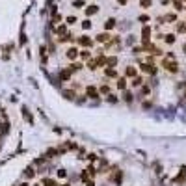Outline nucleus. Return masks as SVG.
Segmentation results:
<instances>
[{
    "label": "nucleus",
    "mask_w": 186,
    "mask_h": 186,
    "mask_svg": "<svg viewBox=\"0 0 186 186\" xmlns=\"http://www.w3.org/2000/svg\"><path fill=\"white\" fill-rule=\"evenodd\" d=\"M32 186H41V182H34V184H32Z\"/></svg>",
    "instance_id": "nucleus-56"
},
{
    "label": "nucleus",
    "mask_w": 186,
    "mask_h": 186,
    "mask_svg": "<svg viewBox=\"0 0 186 186\" xmlns=\"http://www.w3.org/2000/svg\"><path fill=\"white\" fill-rule=\"evenodd\" d=\"M115 26H117V20H115L114 17H110L104 20V32H110V30H114Z\"/></svg>",
    "instance_id": "nucleus-18"
},
{
    "label": "nucleus",
    "mask_w": 186,
    "mask_h": 186,
    "mask_svg": "<svg viewBox=\"0 0 186 186\" xmlns=\"http://www.w3.org/2000/svg\"><path fill=\"white\" fill-rule=\"evenodd\" d=\"M91 58H93L91 49H80V52H78V60L80 61H88V60H91Z\"/></svg>",
    "instance_id": "nucleus-13"
},
{
    "label": "nucleus",
    "mask_w": 186,
    "mask_h": 186,
    "mask_svg": "<svg viewBox=\"0 0 186 186\" xmlns=\"http://www.w3.org/2000/svg\"><path fill=\"white\" fill-rule=\"evenodd\" d=\"M127 86H128V78L125 77V74H123V77H117V78H115V89H119V91H125Z\"/></svg>",
    "instance_id": "nucleus-9"
},
{
    "label": "nucleus",
    "mask_w": 186,
    "mask_h": 186,
    "mask_svg": "<svg viewBox=\"0 0 186 186\" xmlns=\"http://www.w3.org/2000/svg\"><path fill=\"white\" fill-rule=\"evenodd\" d=\"M49 50H47V47L45 45H41L39 47V56H41V61H43V63H47V56H49Z\"/></svg>",
    "instance_id": "nucleus-24"
},
{
    "label": "nucleus",
    "mask_w": 186,
    "mask_h": 186,
    "mask_svg": "<svg viewBox=\"0 0 186 186\" xmlns=\"http://www.w3.org/2000/svg\"><path fill=\"white\" fill-rule=\"evenodd\" d=\"M77 43L82 47V49H91V47L95 45V39L91 36H88V34H84V36H78L77 37Z\"/></svg>",
    "instance_id": "nucleus-2"
},
{
    "label": "nucleus",
    "mask_w": 186,
    "mask_h": 186,
    "mask_svg": "<svg viewBox=\"0 0 186 186\" xmlns=\"http://www.w3.org/2000/svg\"><path fill=\"white\" fill-rule=\"evenodd\" d=\"M106 49H119L121 47V36H112V39L104 45Z\"/></svg>",
    "instance_id": "nucleus-11"
},
{
    "label": "nucleus",
    "mask_w": 186,
    "mask_h": 186,
    "mask_svg": "<svg viewBox=\"0 0 186 186\" xmlns=\"http://www.w3.org/2000/svg\"><path fill=\"white\" fill-rule=\"evenodd\" d=\"M182 52L186 54V41H184V43H182Z\"/></svg>",
    "instance_id": "nucleus-54"
},
{
    "label": "nucleus",
    "mask_w": 186,
    "mask_h": 186,
    "mask_svg": "<svg viewBox=\"0 0 186 186\" xmlns=\"http://www.w3.org/2000/svg\"><path fill=\"white\" fill-rule=\"evenodd\" d=\"M15 186H17V184H15Z\"/></svg>",
    "instance_id": "nucleus-60"
},
{
    "label": "nucleus",
    "mask_w": 186,
    "mask_h": 186,
    "mask_svg": "<svg viewBox=\"0 0 186 186\" xmlns=\"http://www.w3.org/2000/svg\"><path fill=\"white\" fill-rule=\"evenodd\" d=\"M54 34H56L58 37H63L65 34H67V24L61 23V24H58V26H54Z\"/></svg>",
    "instance_id": "nucleus-17"
},
{
    "label": "nucleus",
    "mask_w": 186,
    "mask_h": 186,
    "mask_svg": "<svg viewBox=\"0 0 186 186\" xmlns=\"http://www.w3.org/2000/svg\"><path fill=\"white\" fill-rule=\"evenodd\" d=\"M151 26L149 24H143V28H142V45H147L151 43Z\"/></svg>",
    "instance_id": "nucleus-6"
},
{
    "label": "nucleus",
    "mask_w": 186,
    "mask_h": 186,
    "mask_svg": "<svg viewBox=\"0 0 186 186\" xmlns=\"http://www.w3.org/2000/svg\"><path fill=\"white\" fill-rule=\"evenodd\" d=\"M71 77H73V73L69 71V67H65V69H61V71L58 73V78L61 80V82H67V80H71Z\"/></svg>",
    "instance_id": "nucleus-16"
},
{
    "label": "nucleus",
    "mask_w": 186,
    "mask_h": 186,
    "mask_svg": "<svg viewBox=\"0 0 186 186\" xmlns=\"http://www.w3.org/2000/svg\"><path fill=\"white\" fill-rule=\"evenodd\" d=\"M184 179H186V168H182V169H181V173L177 175L175 182H177V184H181V182H184Z\"/></svg>",
    "instance_id": "nucleus-34"
},
{
    "label": "nucleus",
    "mask_w": 186,
    "mask_h": 186,
    "mask_svg": "<svg viewBox=\"0 0 186 186\" xmlns=\"http://www.w3.org/2000/svg\"><path fill=\"white\" fill-rule=\"evenodd\" d=\"M117 65V56H106V67H115Z\"/></svg>",
    "instance_id": "nucleus-31"
},
{
    "label": "nucleus",
    "mask_w": 186,
    "mask_h": 186,
    "mask_svg": "<svg viewBox=\"0 0 186 186\" xmlns=\"http://www.w3.org/2000/svg\"><path fill=\"white\" fill-rule=\"evenodd\" d=\"M182 2H186V0H182Z\"/></svg>",
    "instance_id": "nucleus-58"
},
{
    "label": "nucleus",
    "mask_w": 186,
    "mask_h": 186,
    "mask_svg": "<svg viewBox=\"0 0 186 186\" xmlns=\"http://www.w3.org/2000/svg\"><path fill=\"white\" fill-rule=\"evenodd\" d=\"M0 132H2V134L8 132V123H2V125H0Z\"/></svg>",
    "instance_id": "nucleus-49"
},
{
    "label": "nucleus",
    "mask_w": 186,
    "mask_h": 186,
    "mask_svg": "<svg viewBox=\"0 0 186 186\" xmlns=\"http://www.w3.org/2000/svg\"><path fill=\"white\" fill-rule=\"evenodd\" d=\"M61 95H63V97L65 99H74V97H77V91H74V89H63V91H61Z\"/></svg>",
    "instance_id": "nucleus-28"
},
{
    "label": "nucleus",
    "mask_w": 186,
    "mask_h": 186,
    "mask_svg": "<svg viewBox=\"0 0 186 186\" xmlns=\"http://www.w3.org/2000/svg\"><path fill=\"white\" fill-rule=\"evenodd\" d=\"M36 175H37V171H36V168H34V166H26L24 171H23L24 181H32V179H36Z\"/></svg>",
    "instance_id": "nucleus-10"
},
{
    "label": "nucleus",
    "mask_w": 186,
    "mask_h": 186,
    "mask_svg": "<svg viewBox=\"0 0 186 186\" xmlns=\"http://www.w3.org/2000/svg\"><path fill=\"white\" fill-rule=\"evenodd\" d=\"M138 20H140V23H142V24H147V23H149V20H151V17L147 15V13H143V15H140V17H138Z\"/></svg>",
    "instance_id": "nucleus-40"
},
{
    "label": "nucleus",
    "mask_w": 186,
    "mask_h": 186,
    "mask_svg": "<svg viewBox=\"0 0 186 186\" xmlns=\"http://www.w3.org/2000/svg\"><path fill=\"white\" fill-rule=\"evenodd\" d=\"M41 186H60L56 179H52V177H43L41 179Z\"/></svg>",
    "instance_id": "nucleus-21"
},
{
    "label": "nucleus",
    "mask_w": 186,
    "mask_h": 186,
    "mask_svg": "<svg viewBox=\"0 0 186 186\" xmlns=\"http://www.w3.org/2000/svg\"><path fill=\"white\" fill-rule=\"evenodd\" d=\"M80 179H82V181H88V179H91V175H89V171H88V168L86 169H82V173H80Z\"/></svg>",
    "instance_id": "nucleus-41"
},
{
    "label": "nucleus",
    "mask_w": 186,
    "mask_h": 186,
    "mask_svg": "<svg viewBox=\"0 0 186 186\" xmlns=\"http://www.w3.org/2000/svg\"><path fill=\"white\" fill-rule=\"evenodd\" d=\"M151 6H153V0H140V8L147 9V8H151Z\"/></svg>",
    "instance_id": "nucleus-39"
},
{
    "label": "nucleus",
    "mask_w": 186,
    "mask_h": 186,
    "mask_svg": "<svg viewBox=\"0 0 186 186\" xmlns=\"http://www.w3.org/2000/svg\"><path fill=\"white\" fill-rule=\"evenodd\" d=\"M175 32H177V34H186V23H184V20H177Z\"/></svg>",
    "instance_id": "nucleus-25"
},
{
    "label": "nucleus",
    "mask_w": 186,
    "mask_h": 186,
    "mask_svg": "<svg viewBox=\"0 0 186 186\" xmlns=\"http://www.w3.org/2000/svg\"><path fill=\"white\" fill-rule=\"evenodd\" d=\"M84 186H97V184H95V181H93V179H88V181L84 182Z\"/></svg>",
    "instance_id": "nucleus-50"
},
{
    "label": "nucleus",
    "mask_w": 186,
    "mask_h": 186,
    "mask_svg": "<svg viewBox=\"0 0 186 186\" xmlns=\"http://www.w3.org/2000/svg\"><path fill=\"white\" fill-rule=\"evenodd\" d=\"M171 4H173L175 11H182L184 9V2H182V0H171Z\"/></svg>",
    "instance_id": "nucleus-30"
},
{
    "label": "nucleus",
    "mask_w": 186,
    "mask_h": 186,
    "mask_svg": "<svg viewBox=\"0 0 186 186\" xmlns=\"http://www.w3.org/2000/svg\"><path fill=\"white\" fill-rule=\"evenodd\" d=\"M56 179H67V169L60 168V169L56 171Z\"/></svg>",
    "instance_id": "nucleus-37"
},
{
    "label": "nucleus",
    "mask_w": 186,
    "mask_h": 186,
    "mask_svg": "<svg viewBox=\"0 0 186 186\" xmlns=\"http://www.w3.org/2000/svg\"><path fill=\"white\" fill-rule=\"evenodd\" d=\"M169 2H171V0H160V4H162V6H168Z\"/></svg>",
    "instance_id": "nucleus-53"
},
{
    "label": "nucleus",
    "mask_w": 186,
    "mask_h": 186,
    "mask_svg": "<svg viewBox=\"0 0 186 186\" xmlns=\"http://www.w3.org/2000/svg\"><path fill=\"white\" fill-rule=\"evenodd\" d=\"M78 49H77V47H69V49L65 50V58L69 60V61H77L78 60Z\"/></svg>",
    "instance_id": "nucleus-8"
},
{
    "label": "nucleus",
    "mask_w": 186,
    "mask_h": 186,
    "mask_svg": "<svg viewBox=\"0 0 186 186\" xmlns=\"http://www.w3.org/2000/svg\"><path fill=\"white\" fill-rule=\"evenodd\" d=\"M164 43L166 45H175L177 43V34H164Z\"/></svg>",
    "instance_id": "nucleus-19"
},
{
    "label": "nucleus",
    "mask_w": 186,
    "mask_h": 186,
    "mask_svg": "<svg viewBox=\"0 0 186 186\" xmlns=\"http://www.w3.org/2000/svg\"><path fill=\"white\" fill-rule=\"evenodd\" d=\"M106 101L110 102V104H117V102H119V97L112 91V93H108V95H106Z\"/></svg>",
    "instance_id": "nucleus-29"
},
{
    "label": "nucleus",
    "mask_w": 186,
    "mask_h": 186,
    "mask_svg": "<svg viewBox=\"0 0 186 186\" xmlns=\"http://www.w3.org/2000/svg\"><path fill=\"white\" fill-rule=\"evenodd\" d=\"M184 11H186V4H184Z\"/></svg>",
    "instance_id": "nucleus-57"
},
{
    "label": "nucleus",
    "mask_w": 186,
    "mask_h": 186,
    "mask_svg": "<svg viewBox=\"0 0 186 186\" xmlns=\"http://www.w3.org/2000/svg\"><path fill=\"white\" fill-rule=\"evenodd\" d=\"M138 74H140L138 67H134V65H127V67H125V77H127V78L132 80V78H136V77H138Z\"/></svg>",
    "instance_id": "nucleus-12"
},
{
    "label": "nucleus",
    "mask_w": 186,
    "mask_h": 186,
    "mask_svg": "<svg viewBox=\"0 0 186 186\" xmlns=\"http://www.w3.org/2000/svg\"><path fill=\"white\" fill-rule=\"evenodd\" d=\"M60 186H73V184H69V182H63V184H60Z\"/></svg>",
    "instance_id": "nucleus-55"
},
{
    "label": "nucleus",
    "mask_w": 186,
    "mask_h": 186,
    "mask_svg": "<svg viewBox=\"0 0 186 186\" xmlns=\"http://www.w3.org/2000/svg\"><path fill=\"white\" fill-rule=\"evenodd\" d=\"M82 69H84V61H71V63H69V71H71L73 74L80 73Z\"/></svg>",
    "instance_id": "nucleus-15"
},
{
    "label": "nucleus",
    "mask_w": 186,
    "mask_h": 186,
    "mask_svg": "<svg viewBox=\"0 0 186 186\" xmlns=\"http://www.w3.org/2000/svg\"><path fill=\"white\" fill-rule=\"evenodd\" d=\"M142 52H145V49H143V45H142V47H134V49H132V54H134V56H140Z\"/></svg>",
    "instance_id": "nucleus-43"
},
{
    "label": "nucleus",
    "mask_w": 186,
    "mask_h": 186,
    "mask_svg": "<svg viewBox=\"0 0 186 186\" xmlns=\"http://www.w3.org/2000/svg\"><path fill=\"white\" fill-rule=\"evenodd\" d=\"M77 20H78L77 15H69V17H65V24H67V26H73L74 23H77Z\"/></svg>",
    "instance_id": "nucleus-35"
},
{
    "label": "nucleus",
    "mask_w": 186,
    "mask_h": 186,
    "mask_svg": "<svg viewBox=\"0 0 186 186\" xmlns=\"http://www.w3.org/2000/svg\"><path fill=\"white\" fill-rule=\"evenodd\" d=\"M184 23H186V20H184Z\"/></svg>",
    "instance_id": "nucleus-59"
},
{
    "label": "nucleus",
    "mask_w": 186,
    "mask_h": 186,
    "mask_svg": "<svg viewBox=\"0 0 186 186\" xmlns=\"http://www.w3.org/2000/svg\"><path fill=\"white\" fill-rule=\"evenodd\" d=\"M99 93H101V97H106L108 93H112V86H110V84H102V86H99Z\"/></svg>",
    "instance_id": "nucleus-22"
},
{
    "label": "nucleus",
    "mask_w": 186,
    "mask_h": 186,
    "mask_svg": "<svg viewBox=\"0 0 186 186\" xmlns=\"http://www.w3.org/2000/svg\"><path fill=\"white\" fill-rule=\"evenodd\" d=\"M160 65L166 69L168 73H171V74H177V73H179V63H177V60H166V58H162Z\"/></svg>",
    "instance_id": "nucleus-1"
},
{
    "label": "nucleus",
    "mask_w": 186,
    "mask_h": 186,
    "mask_svg": "<svg viewBox=\"0 0 186 186\" xmlns=\"http://www.w3.org/2000/svg\"><path fill=\"white\" fill-rule=\"evenodd\" d=\"M17 186H32V184H30V181H20Z\"/></svg>",
    "instance_id": "nucleus-51"
},
{
    "label": "nucleus",
    "mask_w": 186,
    "mask_h": 186,
    "mask_svg": "<svg viewBox=\"0 0 186 186\" xmlns=\"http://www.w3.org/2000/svg\"><path fill=\"white\" fill-rule=\"evenodd\" d=\"M86 67L89 69V71H97V69H99V60H97V56L91 58V60H88V61H86Z\"/></svg>",
    "instance_id": "nucleus-20"
},
{
    "label": "nucleus",
    "mask_w": 186,
    "mask_h": 186,
    "mask_svg": "<svg viewBox=\"0 0 186 186\" xmlns=\"http://www.w3.org/2000/svg\"><path fill=\"white\" fill-rule=\"evenodd\" d=\"M102 73H104V77L108 80H115L119 77V73H117V67H104L102 69Z\"/></svg>",
    "instance_id": "nucleus-7"
},
{
    "label": "nucleus",
    "mask_w": 186,
    "mask_h": 186,
    "mask_svg": "<svg viewBox=\"0 0 186 186\" xmlns=\"http://www.w3.org/2000/svg\"><path fill=\"white\" fill-rule=\"evenodd\" d=\"M93 39H95V43H99V45H106L108 41L112 39V36H110V32H99Z\"/></svg>",
    "instance_id": "nucleus-5"
},
{
    "label": "nucleus",
    "mask_w": 186,
    "mask_h": 186,
    "mask_svg": "<svg viewBox=\"0 0 186 186\" xmlns=\"http://www.w3.org/2000/svg\"><path fill=\"white\" fill-rule=\"evenodd\" d=\"M166 60H177V58H175V52L168 50V52H166Z\"/></svg>",
    "instance_id": "nucleus-48"
},
{
    "label": "nucleus",
    "mask_w": 186,
    "mask_h": 186,
    "mask_svg": "<svg viewBox=\"0 0 186 186\" xmlns=\"http://www.w3.org/2000/svg\"><path fill=\"white\" fill-rule=\"evenodd\" d=\"M23 115H24V119H28V123H30V125L34 123V119H32V114H30L26 108H23Z\"/></svg>",
    "instance_id": "nucleus-42"
},
{
    "label": "nucleus",
    "mask_w": 186,
    "mask_h": 186,
    "mask_svg": "<svg viewBox=\"0 0 186 186\" xmlns=\"http://www.w3.org/2000/svg\"><path fill=\"white\" fill-rule=\"evenodd\" d=\"M140 71L143 74H151V77H155L158 73V67L155 63H147V61H140Z\"/></svg>",
    "instance_id": "nucleus-3"
},
{
    "label": "nucleus",
    "mask_w": 186,
    "mask_h": 186,
    "mask_svg": "<svg viewBox=\"0 0 186 186\" xmlns=\"http://www.w3.org/2000/svg\"><path fill=\"white\" fill-rule=\"evenodd\" d=\"M140 89H142V95H143V97H147V95H151V86H149V84H143Z\"/></svg>",
    "instance_id": "nucleus-36"
},
{
    "label": "nucleus",
    "mask_w": 186,
    "mask_h": 186,
    "mask_svg": "<svg viewBox=\"0 0 186 186\" xmlns=\"http://www.w3.org/2000/svg\"><path fill=\"white\" fill-rule=\"evenodd\" d=\"M164 20L166 23H177V11H169L164 15Z\"/></svg>",
    "instance_id": "nucleus-26"
},
{
    "label": "nucleus",
    "mask_w": 186,
    "mask_h": 186,
    "mask_svg": "<svg viewBox=\"0 0 186 186\" xmlns=\"http://www.w3.org/2000/svg\"><path fill=\"white\" fill-rule=\"evenodd\" d=\"M84 91H86V97H88V99H93V101L101 99L99 88H97V86H93V84H88V86L84 88Z\"/></svg>",
    "instance_id": "nucleus-4"
},
{
    "label": "nucleus",
    "mask_w": 186,
    "mask_h": 186,
    "mask_svg": "<svg viewBox=\"0 0 186 186\" xmlns=\"http://www.w3.org/2000/svg\"><path fill=\"white\" fill-rule=\"evenodd\" d=\"M99 6L97 4H89V6H86V8H84V11H86V17H93V15H97V13H99Z\"/></svg>",
    "instance_id": "nucleus-14"
},
{
    "label": "nucleus",
    "mask_w": 186,
    "mask_h": 186,
    "mask_svg": "<svg viewBox=\"0 0 186 186\" xmlns=\"http://www.w3.org/2000/svg\"><path fill=\"white\" fill-rule=\"evenodd\" d=\"M65 147H67L69 151H77V149H78V145H77L74 142H67V143H65Z\"/></svg>",
    "instance_id": "nucleus-45"
},
{
    "label": "nucleus",
    "mask_w": 186,
    "mask_h": 186,
    "mask_svg": "<svg viewBox=\"0 0 186 186\" xmlns=\"http://www.w3.org/2000/svg\"><path fill=\"white\" fill-rule=\"evenodd\" d=\"M47 162V156H41V158H36L34 160V166H43V164Z\"/></svg>",
    "instance_id": "nucleus-44"
},
{
    "label": "nucleus",
    "mask_w": 186,
    "mask_h": 186,
    "mask_svg": "<svg viewBox=\"0 0 186 186\" xmlns=\"http://www.w3.org/2000/svg\"><path fill=\"white\" fill-rule=\"evenodd\" d=\"M143 82H145V80H143V77H142V74H138L136 78L130 80V86H132V88H142V86H143Z\"/></svg>",
    "instance_id": "nucleus-23"
},
{
    "label": "nucleus",
    "mask_w": 186,
    "mask_h": 186,
    "mask_svg": "<svg viewBox=\"0 0 186 186\" xmlns=\"http://www.w3.org/2000/svg\"><path fill=\"white\" fill-rule=\"evenodd\" d=\"M58 41H60V43H73V41H74V36H73V34H65V36L63 37H58Z\"/></svg>",
    "instance_id": "nucleus-27"
},
{
    "label": "nucleus",
    "mask_w": 186,
    "mask_h": 186,
    "mask_svg": "<svg viewBox=\"0 0 186 186\" xmlns=\"http://www.w3.org/2000/svg\"><path fill=\"white\" fill-rule=\"evenodd\" d=\"M125 41H127V45H134V43H136V37H134V36H128Z\"/></svg>",
    "instance_id": "nucleus-47"
},
{
    "label": "nucleus",
    "mask_w": 186,
    "mask_h": 186,
    "mask_svg": "<svg viewBox=\"0 0 186 186\" xmlns=\"http://www.w3.org/2000/svg\"><path fill=\"white\" fill-rule=\"evenodd\" d=\"M117 4H119V6H127L128 0H117Z\"/></svg>",
    "instance_id": "nucleus-52"
},
{
    "label": "nucleus",
    "mask_w": 186,
    "mask_h": 186,
    "mask_svg": "<svg viewBox=\"0 0 186 186\" xmlns=\"http://www.w3.org/2000/svg\"><path fill=\"white\" fill-rule=\"evenodd\" d=\"M73 6L78 8V9H82V8H86V0H73Z\"/></svg>",
    "instance_id": "nucleus-38"
},
{
    "label": "nucleus",
    "mask_w": 186,
    "mask_h": 186,
    "mask_svg": "<svg viewBox=\"0 0 186 186\" xmlns=\"http://www.w3.org/2000/svg\"><path fill=\"white\" fill-rule=\"evenodd\" d=\"M86 158H88V162H91V164L99 160V156H97V155H95V153H89V155H88Z\"/></svg>",
    "instance_id": "nucleus-46"
},
{
    "label": "nucleus",
    "mask_w": 186,
    "mask_h": 186,
    "mask_svg": "<svg viewBox=\"0 0 186 186\" xmlns=\"http://www.w3.org/2000/svg\"><path fill=\"white\" fill-rule=\"evenodd\" d=\"M123 101H125V102H132V101H134V95H132V91L125 89V91H123Z\"/></svg>",
    "instance_id": "nucleus-33"
},
{
    "label": "nucleus",
    "mask_w": 186,
    "mask_h": 186,
    "mask_svg": "<svg viewBox=\"0 0 186 186\" xmlns=\"http://www.w3.org/2000/svg\"><path fill=\"white\" fill-rule=\"evenodd\" d=\"M80 26H82V30H84V32H88V30H91L93 23H91V20H89V19H84V20H82V23H80Z\"/></svg>",
    "instance_id": "nucleus-32"
}]
</instances>
